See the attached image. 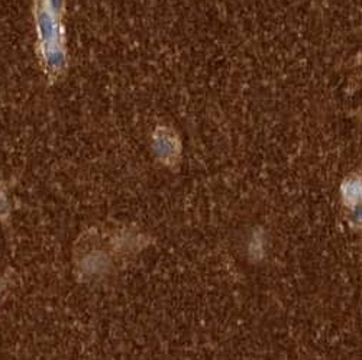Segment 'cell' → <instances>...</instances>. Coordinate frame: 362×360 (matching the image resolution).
<instances>
[{
    "label": "cell",
    "instance_id": "6da1fadb",
    "mask_svg": "<svg viewBox=\"0 0 362 360\" xmlns=\"http://www.w3.org/2000/svg\"><path fill=\"white\" fill-rule=\"evenodd\" d=\"M341 197L349 210L362 208V172L345 178L341 186Z\"/></svg>",
    "mask_w": 362,
    "mask_h": 360
}]
</instances>
